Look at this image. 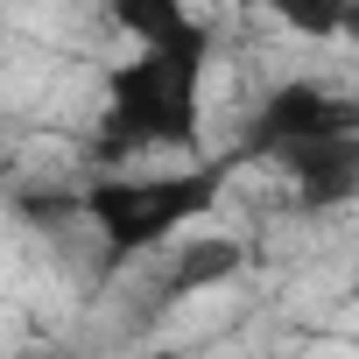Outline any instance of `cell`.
Masks as SVG:
<instances>
[{
  "label": "cell",
  "mask_w": 359,
  "mask_h": 359,
  "mask_svg": "<svg viewBox=\"0 0 359 359\" xmlns=\"http://www.w3.org/2000/svg\"><path fill=\"white\" fill-rule=\"evenodd\" d=\"M212 29L184 43H134L127 64L106 71V113L92 155L113 169L141 148H176L198 155L205 148V71H212Z\"/></svg>",
  "instance_id": "obj_1"
},
{
  "label": "cell",
  "mask_w": 359,
  "mask_h": 359,
  "mask_svg": "<svg viewBox=\"0 0 359 359\" xmlns=\"http://www.w3.org/2000/svg\"><path fill=\"white\" fill-rule=\"evenodd\" d=\"M233 169L240 162L219 155V162H191V169H155V176L113 162L106 176H92L78 191V219H92V233L106 247V275H120L141 254H162L191 219H205Z\"/></svg>",
  "instance_id": "obj_2"
},
{
  "label": "cell",
  "mask_w": 359,
  "mask_h": 359,
  "mask_svg": "<svg viewBox=\"0 0 359 359\" xmlns=\"http://www.w3.org/2000/svg\"><path fill=\"white\" fill-rule=\"evenodd\" d=\"M338 127H359V106L338 99V92H324V85H310V78H289V85H275V92L254 106V120H247L233 162H275V169H282L296 148H310V141H324V134H338Z\"/></svg>",
  "instance_id": "obj_3"
},
{
  "label": "cell",
  "mask_w": 359,
  "mask_h": 359,
  "mask_svg": "<svg viewBox=\"0 0 359 359\" xmlns=\"http://www.w3.org/2000/svg\"><path fill=\"white\" fill-rule=\"evenodd\" d=\"M282 176L303 191V205H310V212L352 205V191H359V127H338V134H324V141L296 148V155L282 162Z\"/></svg>",
  "instance_id": "obj_4"
},
{
  "label": "cell",
  "mask_w": 359,
  "mask_h": 359,
  "mask_svg": "<svg viewBox=\"0 0 359 359\" xmlns=\"http://www.w3.org/2000/svg\"><path fill=\"white\" fill-rule=\"evenodd\" d=\"M247 268V240H191V247H176L169 275H162V303H184V296H205V289H226L233 275Z\"/></svg>",
  "instance_id": "obj_5"
},
{
  "label": "cell",
  "mask_w": 359,
  "mask_h": 359,
  "mask_svg": "<svg viewBox=\"0 0 359 359\" xmlns=\"http://www.w3.org/2000/svg\"><path fill=\"white\" fill-rule=\"evenodd\" d=\"M106 15H113V29L134 36V43H184V36L212 29V22L191 15V0H106Z\"/></svg>",
  "instance_id": "obj_6"
},
{
  "label": "cell",
  "mask_w": 359,
  "mask_h": 359,
  "mask_svg": "<svg viewBox=\"0 0 359 359\" xmlns=\"http://www.w3.org/2000/svg\"><path fill=\"white\" fill-rule=\"evenodd\" d=\"M261 8L303 43H338L352 29V15H359V0H261Z\"/></svg>",
  "instance_id": "obj_7"
}]
</instances>
